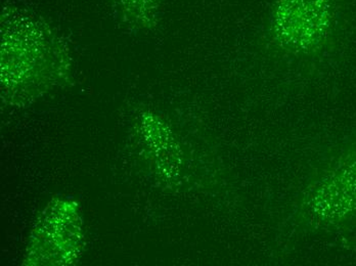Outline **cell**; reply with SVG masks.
<instances>
[{
	"instance_id": "1",
	"label": "cell",
	"mask_w": 356,
	"mask_h": 266,
	"mask_svg": "<svg viewBox=\"0 0 356 266\" xmlns=\"http://www.w3.org/2000/svg\"><path fill=\"white\" fill-rule=\"evenodd\" d=\"M273 17L282 35L308 47L318 45L337 21L338 0H277Z\"/></svg>"
}]
</instances>
